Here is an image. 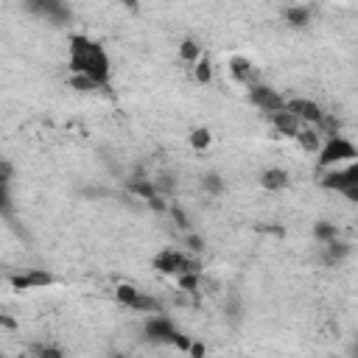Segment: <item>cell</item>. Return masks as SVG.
I'll return each mask as SVG.
<instances>
[{"label":"cell","mask_w":358,"mask_h":358,"mask_svg":"<svg viewBox=\"0 0 358 358\" xmlns=\"http://www.w3.org/2000/svg\"><path fill=\"white\" fill-rule=\"evenodd\" d=\"M319 249H322V263H324V266H338V263H344V260L350 257V252H352V246H350L347 241H341V238H333V241H327V243H319Z\"/></svg>","instance_id":"cell-13"},{"label":"cell","mask_w":358,"mask_h":358,"mask_svg":"<svg viewBox=\"0 0 358 358\" xmlns=\"http://www.w3.org/2000/svg\"><path fill=\"white\" fill-rule=\"evenodd\" d=\"M201 56H204V53H201V45H199L196 39H182V42H179V59H182V62L196 64Z\"/></svg>","instance_id":"cell-17"},{"label":"cell","mask_w":358,"mask_h":358,"mask_svg":"<svg viewBox=\"0 0 358 358\" xmlns=\"http://www.w3.org/2000/svg\"><path fill=\"white\" fill-rule=\"evenodd\" d=\"M168 213L173 215V221H176V227H182V229H190V221H187V215H185V210L176 204V201H171V207H168Z\"/></svg>","instance_id":"cell-22"},{"label":"cell","mask_w":358,"mask_h":358,"mask_svg":"<svg viewBox=\"0 0 358 358\" xmlns=\"http://www.w3.org/2000/svg\"><path fill=\"white\" fill-rule=\"evenodd\" d=\"M285 25H291V28H308L310 22H313V8L310 6H299V3H294V6H288L285 8Z\"/></svg>","instance_id":"cell-15"},{"label":"cell","mask_w":358,"mask_h":358,"mask_svg":"<svg viewBox=\"0 0 358 358\" xmlns=\"http://www.w3.org/2000/svg\"><path fill=\"white\" fill-rule=\"evenodd\" d=\"M319 187L327 193H338L347 201L358 204V159L338 165V168L319 171Z\"/></svg>","instance_id":"cell-2"},{"label":"cell","mask_w":358,"mask_h":358,"mask_svg":"<svg viewBox=\"0 0 358 358\" xmlns=\"http://www.w3.org/2000/svg\"><path fill=\"white\" fill-rule=\"evenodd\" d=\"M246 95H249V103L255 109H260L263 115H271V112H277V109H282L288 103V95H282L280 90H274V87H268L263 81L249 84L246 87Z\"/></svg>","instance_id":"cell-7"},{"label":"cell","mask_w":358,"mask_h":358,"mask_svg":"<svg viewBox=\"0 0 358 358\" xmlns=\"http://www.w3.org/2000/svg\"><path fill=\"white\" fill-rule=\"evenodd\" d=\"M193 67V78L199 81V84H210L213 81V62L207 59V56H201L196 64H190Z\"/></svg>","instance_id":"cell-19"},{"label":"cell","mask_w":358,"mask_h":358,"mask_svg":"<svg viewBox=\"0 0 358 358\" xmlns=\"http://www.w3.org/2000/svg\"><path fill=\"white\" fill-rule=\"evenodd\" d=\"M22 8L48 25H67L73 17L67 0H22Z\"/></svg>","instance_id":"cell-5"},{"label":"cell","mask_w":358,"mask_h":358,"mask_svg":"<svg viewBox=\"0 0 358 358\" xmlns=\"http://www.w3.org/2000/svg\"><path fill=\"white\" fill-rule=\"evenodd\" d=\"M190 355H204V344H190Z\"/></svg>","instance_id":"cell-24"},{"label":"cell","mask_w":358,"mask_h":358,"mask_svg":"<svg viewBox=\"0 0 358 358\" xmlns=\"http://www.w3.org/2000/svg\"><path fill=\"white\" fill-rule=\"evenodd\" d=\"M115 3H117V6H123V8H131V11L140 6V0H115Z\"/></svg>","instance_id":"cell-23"},{"label":"cell","mask_w":358,"mask_h":358,"mask_svg":"<svg viewBox=\"0 0 358 358\" xmlns=\"http://www.w3.org/2000/svg\"><path fill=\"white\" fill-rule=\"evenodd\" d=\"M182 243H185V249H187V252H201V249H204V238H201V235H196V232H190V229L185 232Z\"/></svg>","instance_id":"cell-21"},{"label":"cell","mask_w":358,"mask_h":358,"mask_svg":"<svg viewBox=\"0 0 358 358\" xmlns=\"http://www.w3.org/2000/svg\"><path fill=\"white\" fill-rule=\"evenodd\" d=\"M260 185H263L266 190H282V187L291 185V173H288L285 168L271 165V168H266V171L260 173Z\"/></svg>","instance_id":"cell-14"},{"label":"cell","mask_w":358,"mask_h":358,"mask_svg":"<svg viewBox=\"0 0 358 358\" xmlns=\"http://www.w3.org/2000/svg\"><path fill=\"white\" fill-rule=\"evenodd\" d=\"M154 268L162 271V274L179 277V274H185V271H190V268H199V263H196L185 249H162V252L154 257Z\"/></svg>","instance_id":"cell-8"},{"label":"cell","mask_w":358,"mask_h":358,"mask_svg":"<svg viewBox=\"0 0 358 358\" xmlns=\"http://www.w3.org/2000/svg\"><path fill=\"white\" fill-rule=\"evenodd\" d=\"M115 299H117V305H123V308H129L134 313H143V316L165 310V302L159 296H154V294H148V291H143V288H137L131 282H120L115 288Z\"/></svg>","instance_id":"cell-4"},{"label":"cell","mask_w":358,"mask_h":358,"mask_svg":"<svg viewBox=\"0 0 358 358\" xmlns=\"http://www.w3.org/2000/svg\"><path fill=\"white\" fill-rule=\"evenodd\" d=\"M268 117V123L280 131V134H285V137H296L299 131H302V120L288 109V106H282V109H277V112H271V115H266Z\"/></svg>","instance_id":"cell-11"},{"label":"cell","mask_w":358,"mask_h":358,"mask_svg":"<svg viewBox=\"0 0 358 358\" xmlns=\"http://www.w3.org/2000/svg\"><path fill=\"white\" fill-rule=\"evenodd\" d=\"M229 73H232V78H235L238 84H243V87H249V84L260 81L257 67H255L246 56H232V59H229Z\"/></svg>","instance_id":"cell-12"},{"label":"cell","mask_w":358,"mask_h":358,"mask_svg":"<svg viewBox=\"0 0 358 358\" xmlns=\"http://www.w3.org/2000/svg\"><path fill=\"white\" fill-rule=\"evenodd\" d=\"M201 190L207 196H221L227 190V182H224V176L218 171H207V173H201Z\"/></svg>","instance_id":"cell-16"},{"label":"cell","mask_w":358,"mask_h":358,"mask_svg":"<svg viewBox=\"0 0 358 358\" xmlns=\"http://www.w3.org/2000/svg\"><path fill=\"white\" fill-rule=\"evenodd\" d=\"M358 159V145L344 137V134H330L322 140V148L316 151V165L319 171H327V168H338V165H347Z\"/></svg>","instance_id":"cell-3"},{"label":"cell","mask_w":358,"mask_h":358,"mask_svg":"<svg viewBox=\"0 0 358 358\" xmlns=\"http://www.w3.org/2000/svg\"><path fill=\"white\" fill-rule=\"evenodd\" d=\"M176 333H179V327H176V322L168 316V310L148 313V316L143 319V336H145V341H151V344H165V347H171V341H173Z\"/></svg>","instance_id":"cell-6"},{"label":"cell","mask_w":358,"mask_h":358,"mask_svg":"<svg viewBox=\"0 0 358 358\" xmlns=\"http://www.w3.org/2000/svg\"><path fill=\"white\" fill-rule=\"evenodd\" d=\"M210 143H213L210 129H193V131H190V145H193V151H207Z\"/></svg>","instance_id":"cell-20"},{"label":"cell","mask_w":358,"mask_h":358,"mask_svg":"<svg viewBox=\"0 0 358 358\" xmlns=\"http://www.w3.org/2000/svg\"><path fill=\"white\" fill-rule=\"evenodd\" d=\"M67 70L70 76L90 78L106 90L112 78V59L98 39L87 34H70L67 36Z\"/></svg>","instance_id":"cell-1"},{"label":"cell","mask_w":358,"mask_h":358,"mask_svg":"<svg viewBox=\"0 0 358 358\" xmlns=\"http://www.w3.org/2000/svg\"><path fill=\"white\" fill-rule=\"evenodd\" d=\"M333 238H338V227L333 221H316L313 224V241L316 243H327Z\"/></svg>","instance_id":"cell-18"},{"label":"cell","mask_w":358,"mask_h":358,"mask_svg":"<svg viewBox=\"0 0 358 358\" xmlns=\"http://www.w3.org/2000/svg\"><path fill=\"white\" fill-rule=\"evenodd\" d=\"M8 282H11L14 291H34V288H48V285H53V277H50V271H45V268H25V271L8 277Z\"/></svg>","instance_id":"cell-10"},{"label":"cell","mask_w":358,"mask_h":358,"mask_svg":"<svg viewBox=\"0 0 358 358\" xmlns=\"http://www.w3.org/2000/svg\"><path fill=\"white\" fill-rule=\"evenodd\" d=\"M305 126H319L327 115H324V109L313 101V98H302V95H294V98H288V103H285Z\"/></svg>","instance_id":"cell-9"}]
</instances>
